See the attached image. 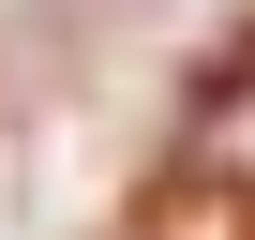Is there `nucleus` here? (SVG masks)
<instances>
[{"instance_id":"obj_1","label":"nucleus","mask_w":255,"mask_h":240,"mask_svg":"<svg viewBox=\"0 0 255 240\" xmlns=\"http://www.w3.org/2000/svg\"><path fill=\"white\" fill-rule=\"evenodd\" d=\"M165 165H195V180L255 195V30H240L225 60H195V105H180V150H165Z\"/></svg>"},{"instance_id":"obj_2","label":"nucleus","mask_w":255,"mask_h":240,"mask_svg":"<svg viewBox=\"0 0 255 240\" xmlns=\"http://www.w3.org/2000/svg\"><path fill=\"white\" fill-rule=\"evenodd\" d=\"M120 240H255V195H225V180H195V165H165L135 210H120Z\"/></svg>"}]
</instances>
